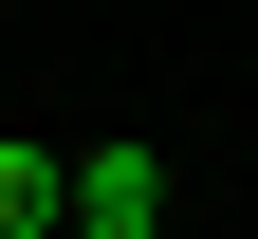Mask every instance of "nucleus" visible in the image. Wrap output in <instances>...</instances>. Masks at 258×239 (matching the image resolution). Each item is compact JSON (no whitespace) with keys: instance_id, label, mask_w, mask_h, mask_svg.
<instances>
[{"instance_id":"2","label":"nucleus","mask_w":258,"mask_h":239,"mask_svg":"<svg viewBox=\"0 0 258 239\" xmlns=\"http://www.w3.org/2000/svg\"><path fill=\"white\" fill-rule=\"evenodd\" d=\"M0 239H55V147H0Z\"/></svg>"},{"instance_id":"3","label":"nucleus","mask_w":258,"mask_h":239,"mask_svg":"<svg viewBox=\"0 0 258 239\" xmlns=\"http://www.w3.org/2000/svg\"><path fill=\"white\" fill-rule=\"evenodd\" d=\"M55 239H166V221H55Z\"/></svg>"},{"instance_id":"1","label":"nucleus","mask_w":258,"mask_h":239,"mask_svg":"<svg viewBox=\"0 0 258 239\" xmlns=\"http://www.w3.org/2000/svg\"><path fill=\"white\" fill-rule=\"evenodd\" d=\"M55 221H166V166H148V147H92V166H55Z\"/></svg>"}]
</instances>
